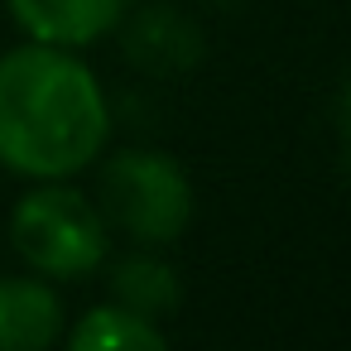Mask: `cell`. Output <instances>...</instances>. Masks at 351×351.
<instances>
[{"label":"cell","instance_id":"6da1fadb","mask_svg":"<svg viewBox=\"0 0 351 351\" xmlns=\"http://www.w3.org/2000/svg\"><path fill=\"white\" fill-rule=\"evenodd\" d=\"M111 116L97 77L53 44L0 58V164L29 178H68L106 145Z\"/></svg>","mask_w":351,"mask_h":351},{"label":"cell","instance_id":"7a4b0ae2","mask_svg":"<svg viewBox=\"0 0 351 351\" xmlns=\"http://www.w3.org/2000/svg\"><path fill=\"white\" fill-rule=\"evenodd\" d=\"M101 221L125 231L140 245H169L193 221V183L169 154L125 149L101 169L97 183Z\"/></svg>","mask_w":351,"mask_h":351},{"label":"cell","instance_id":"3957f363","mask_svg":"<svg viewBox=\"0 0 351 351\" xmlns=\"http://www.w3.org/2000/svg\"><path fill=\"white\" fill-rule=\"evenodd\" d=\"M10 241L25 265L53 279H82L106 260V221L73 188H39L20 197L10 217Z\"/></svg>","mask_w":351,"mask_h":351},{"label":"cell","instance_id":"277c9868","mask_svg":"<svg viewBox=\"0 0 351 351\" xmlns=\"http://www.w3.org/2000/svg\"><path fill=\"white\" fill-rule=\"evenodd\" d=\"M125 5L130 0H10V15L34 44L77 49L111 34L125 20Z\"/></svg>","mask_w":351,"mask_h":351},{"label":"cell","instance_id":"5b68a950","mask_svg":"<svg viewBox=\"0 0 351 351\" xmlns=\"http://www.w3.org/2000/svg\"><path fill=\"white\" fill-rule=\"evenodd\" d=\"M125 53H130L135 68H145L154 77H173V73H188L202 58V39H197L193 20H183L178 10L145 5L125 25Z\"/></svg>","mask_w":351,"mask_h":351},{"label":"cell","instance_id":"8992f818","mask_svg":"<svg viewBox=\"0 0 351 351\" xmlns=\"http://www.w3.org/2000/svg\"><path fill=\"white\" fill-rule=\"evenodd\" d=\"M63 332V308L39 279H0V351H39Z\"/></svg>","mask_w":351,"mask_h":351},{"label":"cell","instance_id":"52a82bcc","mask_svg":"<svg viewBox=\"0 0 351 351\" xmlns=\"http://www.w3.org/2000/svg\"><path fill=\"white\" fill-rule=\"evenodd\" d=\"M111 293L121 308H130L135 317L145 322H159L169 313H178L183 303V289H178V274L154 260V255H125L111 265Z\"/></svg>","mask_w":351,"mask_h":351},{"label":"cell","instance_id":"ba28073f","mask_svg":"<svg viewBox=\"0 0 351 351\" xmlns=\"http://www.w3.org/2000/svg\"><path fill=\"white\" fill-rule=\"evenodd\" d=\"M68 346H73V351H121V346H125V351H164V327L135 317V313L121 308V303H111V308H92V313L73 327Z\"/></svg>","mask_w":351,"mask_h":351},{"label":"cell","instance_id":"9c48e42d","mask_svg":"<svg viewBox=\"0 0 351 351\" xmlns=\"http://www.w3.org/2000/svg\"><path fill=\"white\" fill-rule=\"evenodd\" d=\"M346 130H351V92H346Z\"/></svg>","mask_w":351,"mask_h":351},{"label":"cell","instance_id":"30bf717a","mask_svg":"<svg viewBox=\"0 0 351 351\" xmlns=\"http://www.w3.org/2000/svg\"><path fill=\"white\" fill-rule=\"evenodd\" d=\"M212 5H236V0H212Z\"/></svg>","mask_w":351,"mask_h":351}]
</instances>
